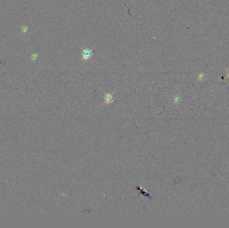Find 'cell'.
<instances>
[{
    "instance_id": "cell-1",
    "label": "cell",
    "mask_w": 229,
    "mask_h": 228,
    "mask_svg": "<svg viewBox=\"0 0 229 228\" xmlns=\"http://www.w3.org/2000/svg\"><path fill=\"white\" fill-rule=\"evenodd\" d=\"M92 56H93V51H92V50H90V49L85 48L82 52V58L84 60H89V59L91 58Z\"/></svg>"
}]
</instances>
